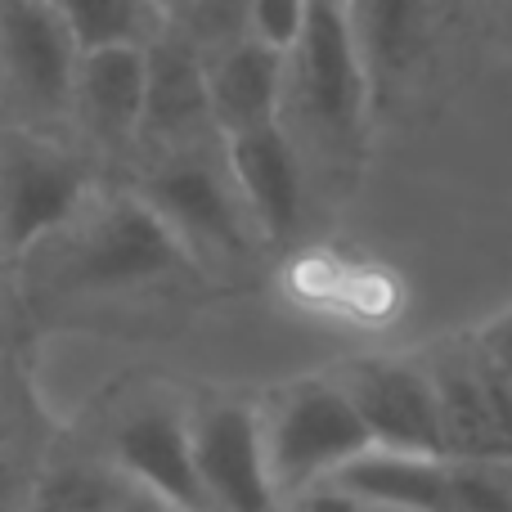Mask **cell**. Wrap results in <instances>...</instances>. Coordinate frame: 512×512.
Listing matches in <instances>:
<instances>
[{
    "mask_svg": "<svg viewBox=\"0 0 512 512\" xmlns=\"http://www.w3.org/2000/svg\"><path fill=\"white\" fill-rule=\"evenodd\" d=\"M261 414V441H265V463H270V481L279 499H297L301 490L328 481L342 472L355 454L373 445L364 418L346 400L328 373L315 378L283 382L279 391L256 405Z\"/></svg>",
    "mask_w": 512,
    "mask_h": 512,
    "instance_id": "6da1fadb",
    "label": "cell"
},
{
    "mask_svg": "<svg viewBox=\"0 0 512 512\" xmlns=\"http://www.w3.org/2000/svg\"><path fill=\"white\" fill-rule=\"evenodd\" d=\"M288 99L324 144H355L369 108V59L355 0H310L301 36L288 50Z\"/></svg>",
    "mask_w": 512,
    "mask_h": 512,
    "instance_id": "7a4b0ae2",
    "label": "cell"
},
{
    "mask_svg": "<svg viewBox=\"0 0 512 512\" xmlns=\"http://www.w3.org/2000/svg\"><path fill=\"white\" fill-rule=\"evenodd\" d=\"M140 194L171 225L189 256H243L252 248L256 225L225 171V149L221 162L203 144L162 153Z\"/></svg>",
    "mask_w": 512,
    "mask_h": 512,
    "instance_id": "3957f363",
    "label": "cell"
},
{
    "mask_svg": "<svg viewBox=\"0 0 512 512\" xmlns=\"http://www.w3.org/2000/svg\"><path fill=\"white\" fill-rule=\"evenodd\" d=\"M90 171L77 153L36 131L0 135V252L27 256L59 234L86 198Z\"/></svg>",
    "mask_w": 512,
    "mask_h": 512,
    "instance_id": "277c9868",
    "label": "cell"
},
{
    "mask_svg": "<svg viewBox=\"0 0 512 512\" xmlns=\"http://www.w3.org/2000/svg\"><path fill=\"white\" fill-rule=\"evenodd\" d=\"M189 252L171 234V225L144 203V194H117L99 207V216L77 234L68 261V283L81 292H126L158 283L185 270Z\"/></svg>",
    "mask_w": 512,
    "mask_h": 512,
    "instance_id": "5b68a950",
    "label": "cell"
},
{
    "mask_svg": "<svg viewBox=\"0 0 512 512\" xmlns=\"http://www.w3.org/2000/svg\"><path fill=\"white\" fill-rule=\"evenodd\" d=\"M194 468L212 512H279L283 499L270 481L261 441V414L248 400L207 396L185 405Z\"/></svg>",
    "mask_w": 512,
    "mask_h": 512,
    "instance_id": "8992f818",
    "label": "cell"
},
{
    "mask_svg": "<svg viewBox=\"0 0 512 512\" xmlns=\"http://www.w3.org/2000/svg\"><path fill=\"white\" fill-rule=\"evenodd\" d=\"M328 378L346 391L373 445L409 454H445L441 409L423 355H355Z\"/></svg>",
    "mask_w": 512,
    "mask_h": 512,
    "instance_id": "52a82bcc",
    "label": "cell"
},
{
    "mask_svg": "<svg viewBox=\"0 0 512 512\" xmlns=\"http://www.w3.org/2000/svg\"><path fill=\"white\" fill-rule=\"evenodd\" d=\"M77 45L50 0H0V90L27 117L72 113Z\"/></svg>",
    "mask_w": 512,
    "mask_h": 512,
    "instance_id": "ba28073f",
    "label": "cell"
},
{
    "mask_svg": "<svg viewBox=\"0 0 512 512\" xmlns=\"http://www.w3.org/2000/svg\"><path fill=\"white\" fill-rule=\"evenodd\" d=\"M108 459L131 486L167 512H212L194 468L189 418L171 400H149L117 418L108 436Z\"/></svg>",
    "mask_w": 512,
    "mask_h": 512,
    "instance_id": "9c48e42d",
    "label": "cell"
},
{
    "mask_svg": "<svg viewBox=\"0 0 512 512\" xmlns=\"http://www.w3.org/2000/svg\"><path fill=\"white\" fill-rule=\"evenodd\" d=\"M221 149L256 234L270 243H292L306 221V167L297 140L283 131V122H270L243 135H225Z\"/></svg>",
    "mask_w": 512,
    "mask_h": 512,
    "instance_id": "30bf717a",
    "label": "cell"
},
{
    "mask_svg": "<svg viewBox=\"0 0 512 512\" xmlns=\"http://www.w3.org/2000/svg\"><path fill=\"white\" fill-rule=\"evenodd\" d=\"M423 364L436 387L445 459H512L504 436H499L495 409H490L486 364H481L472 333L436 342L432 351H423Z\"/></svg>",
    "mask_w": 512,
    "mask_h": 512,
    "instance_id": "8fae6325",
    "label": "cell"
},
{
    "mask_svg": "<svg viewBox=\"0 0 512 512\" xmlns=\"http://www.w3.org/2000/svg\"><path fill=\"white\" fill-rule=\"evenodd\" d=\"M144 90H149V45H113L77 59L72 117L104 149H131L144 131Z\"/></svg>",
    "mask_w": 512,
    "mask_h": 512,
    "instance_id": "7c38bea8",
    "label": "cell"
},
{
    "mask_svg": "<svg viewBox=\"0 0 512 512\" xmlns=\"http://www.w3.org/2000/svg\"><path fill=\"white\" fill-rule=\"evenodd\" d=\"M216 135L212 99H207V63L180 36L149 41V90H144V131L140 140L162 144V153L203 144Z\"/></svg>",
    "mask_w": 512,
    "mask_h": 512,
    "instance_id": "4fadbf2b",
    "label": "cell"
},
{
    "mask_svg": "<svg viewBox=\"0 0 512 512\" xmlns=\"http://www.w3.org/2000/svg\"><path fill=\"white\" fill-rule=\"evenodd\" d=\"M203 63L212 126L221 140L279 122V108L288 99V54H279L256 36H239Z\"/></svg>",
    "mask_w": 512,
    "mask_h": 512,
    "instance_id": "5bb4252c",
    "label": "cell"
},
{
    "mask_svg": "<svg viewBox=\"0 0 512 512\" xmlns=\"http://www.w3.org/2000/svg\"><path fill=\"white\" fill-rule=\"evenodd\" d=\"M342 490L373 508L391 512H445L450 508V459L445 454H409L369 445L342 472H333Z\"/></svg>",
    "mask_w": 512,
    "mask_h": 512,
    "instance_id": "9a60e30c",
    "label": "cell"
},
{
    "mask_svg": "<svg viewBox=\"0 0 512 512\" xmlns=\"http://www.w3.org/2000/svg\"><path fill=\"white\" fill-rule=\"evenodd\" d=\"M77 54L113 45H149L158 36V0H50Z\"/></svg>",
    "mask_w": 512,
    "mask_h": 512,
    "instance_id": "2e32d148",
    "label": "cell"
},
{
    "mask_svg": "<svg viewBox=\"0 0 512 512\" xmlns=\"http://www.w3.org/2000/svg\"><path fill=\"white\" fill-rule=\"evenodd\" d=\"M423 5L427 0H355V23H360L369 68L400 72L414 59L423 41Z\"/></svg>",
    "mask_w": 512,
    "mask_h": 512,
    "instance_id": "e0dca14e",
    "label": "cell"
},
{
    "mask_svg": "<svg viewBox=\"0 0 512 512\" xmlns=\"http://www.w3.org/2000/svg\"><path fill=\"white\" fill-rule=\"evenodd\" d=\"M32 512H126V499L108 472L54 468L36 481Z\"/></svg>",
    "mask_w": 512,
    "mask_h": 512,
    "instance_id": "ac0fdd59",
    "label": "cell"
},
{
    "mask_svg": "<svg viewBox=\"0 0 512 512\" xmlns=\"http://www.w3.org/2000/svg\"><path fill=\"white\" fill-rule=\"evenodd\" d=\"M445 512H512V459H450Z\"/></svg>",
    "mask_w": 512,
    "mask_h": 512,
    "instance_id": "d6986e66",
    "label": "cell"
},
{
    "mask_svg": "<svg viewBox=\"0 0 512 512\" xmlns=\"http://www.w3.org/2000/svg\"><path fill=\"white\" fill-rule=\"evenodd\" d=\"M310 0H248V36L288 54L301 36Z\"/></svg>",
    "mask_w": 512,
    "mask_h": 512,
    "instance_id": "ffe728a7",
    "label": "cell"
},
{
    "mask_svg": "<svg viewBox=\"0 0 512 512\" xmlns=\"http://www.w3.org/2000/svg\"><path fill=\"white\" fill-rule=\"evenodd\" d=\"M472 342H477V351L512 382V306L490 315L481 328H472Z\"/></svg>",
    "mask_w": 512,
    "mask_h": 512,
    "instance_id": "44dd1931",
    "label": "cell"
},
{
    "mask_svg": "<svg viewBox=\"0 0 512 512\" xmlns=\"http://www.w3.org/2000/svg\"><path fill=\"white\" fill-rule=\"evenodd\" d=\"M288 504H292V512H364V499H355L351 490H342L337 481H319V486L301 490Z\"/></svg>",
    "mask_w": 512,
    "mask_h": 512,
    "instance_id": "7402d4cb",
    "label": "cell"
},
{
    "mask_svg": "<svg viewBox=\"0 0 512 512\" xmlns=\"http://www.w3.org/2000/svg\"><path fill=\"white\" fill-rule=\"evenodd\" d=\"M14 481H18V472H14V463L0 454V508L9 504V495H14Z\"/></svg>",
    "mask_w": 512,
    "mask_h": 512,
    "instance_id": "603a6c76",
    "label": "cell"
},
{
    "mask_svg": "<svg viewBox=\"0 0 512 512\" xmlns=\"http://www.w3.org/2000/svg\"><path fill=\"white\" fill-rule=\"evenodd\" d=\"M9 436H14V414H9V405H5V400H0V454H5Z\"/></svg>",
    "mask_w": 512,
    "mask_h": 512,
    "instance_id": "cb8c5ba5",
    "label": "cell"
},
{
    "mask_svg": "<svg viewBox=\"0 0 512 512\" xmlns=\"http://www.w3.org/2000/svg\"><path fill=\"white\" fill-rule=\"evenodd\" d=\"M364 512H391V508H373V504H364Z\"/></svg>",
    "mask_w": 512,
    "mask_h": 512,
    "instance_id": "d4e9b609",
    "label": "cell"
},
{
    "mask_svg": "<svg viewBox=\"0 0 512 512\" xmlns=\"http://www.w3.org/2000/svg\"><path fill=\"white\" fill-rule=\"evenodd\" d=\"M0 512H5V508H0Z\"/></svg>",
    "mask_w": 512,
    "mask_h": 512,
    "instance_id": "484cf974",
    "label": "cell"
}]
</instances>
